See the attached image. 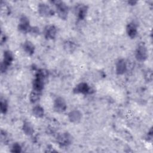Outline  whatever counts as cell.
Returning a JSON list of instances; mask_svg holds the SVG:
<instances>
[{
  "label": "cell",
  "mask_w": 153,
  "mask_h": 153,
  "mask_svg": "<svg viewBox=\"0 0 153 153\" xmlns=\"http://www.w3.org/2000/svg\"><path fill=\"white\" fill-rule=\"evenodd\" d=\"M45 77L46 75L44 70H41L37 73L36 78L33 82V90L41 91L44 87V81Z\"/></svg>",
  "instance_id": "cell-1"
},
{
  "label": "cell",
  "mask_w": 153,
  "mask_h": 153,
  "mask_svg": "<svg viewBox=\"0 0 153 153\" xmlns=\"http://www.w3.org/2000/svg\"><path fill=\"white\" fill-rule=\"evenodd\" d=\"M57 12L59 17L62 19H66L68 13V8L63 2L57 1L56 3Z\"/></svg>",
  "instance_id": "cell-2"
},
{
  "label": "cell",
  "mask_w": 153,
  "mask_h": 153,
  "mask_svg": "<svg viewBox=\"0 0 153 153\" xmlns=\"http://www.w3.org/2000/svg\"><path fill=\"white\" fill-rule=\"evenodd\" d=\"M136 57L138 60L143 61L145 60L147 57V50L145 45L143 44H140L139 45L136 52Z\"/></svg>",
  "instance_id": "cell-3"
},
{
  "label": "cell",
  "mask_w": 153,
  "mask_h": 153,
  "mask_svg": "<svg viewBox=\"0 0 153 153\" xmlns=\"http://www.w3.org/2000/svg\"><path fill=\"white\" fill-rule=\"evenodd\" d=\"M13 59L12 53L9 51H6L4 52V57L3 63L1 65V71H5L8 66L11 64Z\"/></svg>",
  "instance_id": "cell-4"
},
{
  "label": "cell",
  "mask_w": 153,
  "mask_h": 153,
  "mask_svg": "<svg viewBox=\"0 0 153 153\" xmlns=\"http://www.w3.org/2000/svg\"><path fill=\"white\" fill-rule=\"evenodd\" d=\"M54 109L58 112H62L66 110V105L65 100L62 97H57L54 103Z\"/></svg>",
  "instance_id": "cell-5"
},
{
  "label": "cell",
  "mask_w": 153,
  "mask_h": 153,
  "mask_svg": "<svg viewBox=\"0 0 153 153\" xmlns=\"http://www.w3.org/2000/svg\"><path fill=\"white\" fill-rule=\"evenodd\" d=\"M19 29L22 32H27L30 30V26H29V21L28 19L23 16L20 19V23L19 25Z\"/></svg>",
  "instance_id": "cell-6"
},
{
  "label": "cell",
  "mask_w": 153,
  "mask_h": 153,
  "mask_svg": "<svg viewBox=\"0 0 153 153\" xmlns=\"http://www.w3.org/2000/svg\"><path fill=\"white\" fill-rule=\"evenodd\" d=\"M57 142L59 144L62 146H67L70 144L71 142V137L68 133H63L60 135L57 139Z\"/></svg>",
  "instance_id": "cell-7"
},
{
  "label": "cell",
  "mask_w": 153,
  "mask_h": 153,
  "mask_svg": "<svg viewBox=\"0 0 153 153\" xmlns=\"http://www.w3.org/2000/svg\"><path fill=\"white\" fill-rule=\"evenodd\" d=\"M38 11L39 14L42 16H49L53 14V11L51 9L45 4H39Z\"/></svg>",
  "instance_id": "cell-8"
},
{
  "label": "cell",
  "mask_w": 153,
  "mask_h": 153,
  "mask_svg": "<svg viewBox=\"0 0 153 153\" xmlns=\"http://www.w3.org/2000/svg\"><path fill=\"white\" fill-rule=\"evenodd\" d=\"M90 90V88L89 86L87 85V84L82 82L77 85L75 88H74V91L76 93H82V94H86L89 93Z\"/></svg>",
  "instance_id": "cell-9"
},
{
  "label": "cell",
  "mask_w": 153,
  "mask_h": 153,
  "mask_svg": "<svg viewBox=\"0 0 153 153\" xmlns=\"http://www.w3.org/2000/svg\"><path fill=\"white\" fill-rule=\"evenodd\" d=\"M127 69L126 63L123 59L119 60L116 64V72L118 74L121 75L124 74Z\"/></svg>",
  "instance_id": "cell-10"
},
{
  "label": "cell",
  "mask_w": 153,
  "mask_h": 153,
  "mask_svg": "<svg viewBox=\"0 0 153 153\" xmlns=\"http://www.w3.org/2000/svg\"><path fill=\"white\" fill-rule=\"evenodd\" d=\"M56 35V29L54 26H48L45 29V36L47 39H54Z\"/></svg>",
  "instance_id": "cell-11"
},
{
  "label": "cell",
  "mask_w": 153,
  "mask_h": 153,
  "mask_svg": "<svg viewBox=\"0 0 153 153\" xmlns=\"http://www.w3.org/2000/svg\"><path fill=\"white\" fill-rule=\"evenodd\" d=\"M69 119L72 123H77L78 122L81 118V114L76 110H74L71 111L69 114Z\"/></svg>",
  "instance_id": "cell-12"
},
{
  "label": "cell",
  "mask_w": 153,
  "mask_h": 153,
  "mask_svg": "<svg viewBox=\"0 0 153 153\" xmlns=\"http://www.w3.org/2000/svg\"><path fill=\"white\" fill-rule=\"evenodd\" d=\"M127 32L128 33V35L131 38H133L136 36L137 34V29L134 23H130L127 25Z\"/></svg>",
  "instance_id": "cell-13"
},
{
  "label": "cell",
  "mask_w": 153,
  "mask_h": 153,
  "mask_svg": "<svg viewBox=\"0 0 153 153\" xmlns=\"http://www.w3.org/2000/svg\"><path fill=\"white\" fill-rule=\"evenodd\" d=\"M23 49L26 53L28 54L31 55L34 53L35 48L33 45L30 41H26L23 44Z\"/></svg>",
  "instance_id": "cell-14"
},
{
  "label": "cell",
  "mask_w": 153,
  "mask_h": 153,
  "mask_svg": "<svg viewBox=\"0 0 153 153\" xmlns=\"http://www.w3.org/2000/svg\"><path fill=\"white\" fill-rule=\"evenodd\" d=\"M23 130L25 133L27 135H30L33 133V130L29 122H25L23 126Z\"/></svg>",
  "instance_id": "cell-15"
},
{
  "label": "cell",
  "mask_w": 153,
  "mask_h": 153,
  "mask_svg": "<svg viewBox=\"0 0 153 153\" xmlns=\"http://www.w3.org/2000/svg\"><path fill=\"white\" fill-rule=\"evenodd\" d=\"M33 114L38 118L42 117L44 115V109L40 106H36L33 109Z\"/></svg>",
  "instance_id": "cell-16"
},
{
  "label": "cell",
  "mask_w": 153,
  "mask_h": 153,
  "mask_svg": "<svg viewBox=\"0 0 153 153\" xmlns=\"http://www.w3.org/2000/svg\"><path fill=\"white\" fill-rule=\"evenodd\" d=\"M40 92L41 91L33 90V91H32V93L30 95V100L32 102L35 103L37 100H38V99H39V96H40Z\"/></svg>",
  "instance_id": "cell-17"
},
{
  "label": "cell",
  "mask_w": 153,
  "mask_h": 153,
  "mask_svg": "<svg viewBox=\"0 0 153 153\" xmlns=\"http://www.w3.org/2000/svg\"><path fill=\"white\" fill-rule=\"evenodd\" d=\"M78 10H79L78 12V16L79 19H84L87 13V7L85 6H81L79 8Z\"/></svg>",
  "instance_id": "cell-18"
},
{
  "label": "cell",
  "mask_w": 153,
  "mask_h": 153,
  "mask_svg": "<svg viewBox=\"0 0 153 153\" xmlns=\"http://www.w3.org/2000/svg\"><path fill=\"white\" fill-rule=\"evenodd\" d=\"M21 149L22 148H21L20 145H19L18 143H15L13 146L11 152H21Z\"/></svg>",
  "instance_id": "cell-19"
},
{
  "label": "cell",
  "mask_w": 153,
  "mask_h": 153,
  "mask_svg": "<svg viewBox=\"0 0 153 153\" xmlns=\"http://www.w3.org/2000/svg\"><path fill=\"white\" fill-rule=\"evenodd\" d=\"M1 111L3 113H5L7 110V104L6 103L5 101L3 102L1 101Z\"/></svg>",
  "instance_id": "cell-20"
},
{
  "label": "cell",
  "mask_w": 153,
  "mask_h": 153,
  "mask_svg": "<svg viewBox=\"0 0 153 153\" xmlns=\"http://www.w3.org/2000/svg\"><path fill=\"white\" fill-rule=\"evenodd\" d=\"M66 46L65 47V48H67L68 50H71L72 51V50L74 48V44L72 42H66Z\"/></svg>",
  "instance_id": "cell-21"
}]
</instances>
